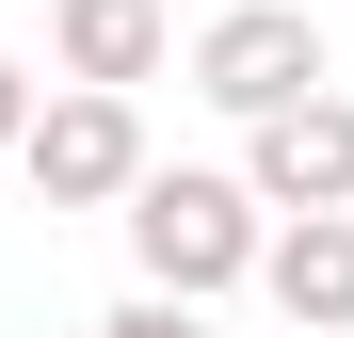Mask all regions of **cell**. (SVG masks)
<instances>
[{
    "instance_id": "obj_8",
    "label": "cell",
    "mask_w": 354,
    "mask_h": 338,
    "mask_svg": "<svg viewBox=\"0 0 354 338\" xmlns=\"http://www.w3.org/2000/svg\"><path fill=\"white\" fill-rule=\"evenodd\" d=\"M17 145H32V65L0 48V161H17Z\"/></svg>"
},
{
    "instance_id": "obj_4",
    "label": "cell",
    "mask_w": 354,
    "mask_h": 338,
    "mask_svg": "<svg viewBox=\"0 0 354 338\" xmlns=\"http://www.w3.org/2000/svg\"><path fill=\"white\" fill-rule=\"evenodd\" d=\"M242 194L274 225H306V209H354V97H290L242 129Z\"/></svg>"
},
{
    "instance_id": "obj_1",
    "label": "cell",
    "mask_w": 354,
    "mask_h": 338,
    "mask_svg": "<svg viewBox=\"0 0 354 338\" xmlns=\"http://www.w3.org/2000/svg\"><path fill=\"white\" fill-rule=\"evenodd\" d=\"M274 242V209L242 178H209V161H145V194H129V258H145V290L161 306H209V290H242Z\"/></svg>"
},
{
    "instance_id": "obj_7",
    "label": "cell",
    "mask_w": 354,
    "mask_h": 338,
    "mask_svg": "<svg viewBox=\"0 0 354 338\" xmlns=\"http://www.w3.org/2000/svg\"><path fill=\"white\" fill-rule=\"evenodd\" d=\"M97 338H209V322H194V306H161V290H129V306H113Z\"/></svg>"
},
{
    "instance_id": "obj_5",
    "label": "cell",
    "mask_w": 354,
    "mask_h": 338,
    "mask_svg": "<svg viewBox=\"0 0 354 338\" xmlns=\"http://www.w3.org/2000/svg\"><path fill=\"white\" fill-rule=\"evenodd\" d=\"M258 290H274V338H354V209H306L258 242Z\"/></svg>"
},
{
    "instance_id": "obj_2",
    "label": "cell",
    "mask_w": 354,
    "mask_h": 338,
    "mask_svg": "<svg viewBox=\"0 0 354 338\" xmlns=\"http://www.w3.org/2000/svg\"><path fill=\"white\" fill-rule=\"evenodd\" d=\"M194 97L209 113H290V97H322V17L306 0H225V17L194 32Z\"/></svg>"
},
{
    "instance_id": "obj_6",
    "label": "cell",
    "mask_w": 354,
    "mask_h": 338,
    "mask_svg": "<svg viewBox=\"0 0 354 338\" xmlns=\"http://www.w3.org/2000/svg\"><path fill=\"white\" fill-rule=\"evenodd\" d=\"M48 48H65L81 97H129V81H161L177 17H161V0H48Z\"/></svg>"
},
{
    "instance_id": "obj_3",
    "label": "cell",
    "mask_w": 354,
    "mask_h": 338,
    "mask_svg": "<svg viewBox=\"0 0 354 338\" xmlns=\"http://www.w3.org/2000/svg\"><path fill=\"white\" fill-rule=\"evenodd\" d=\"M17 178L48 194V209H129L145 194V113L129 97H32V145H17Z\"/></svg>"
}]
</instances>
